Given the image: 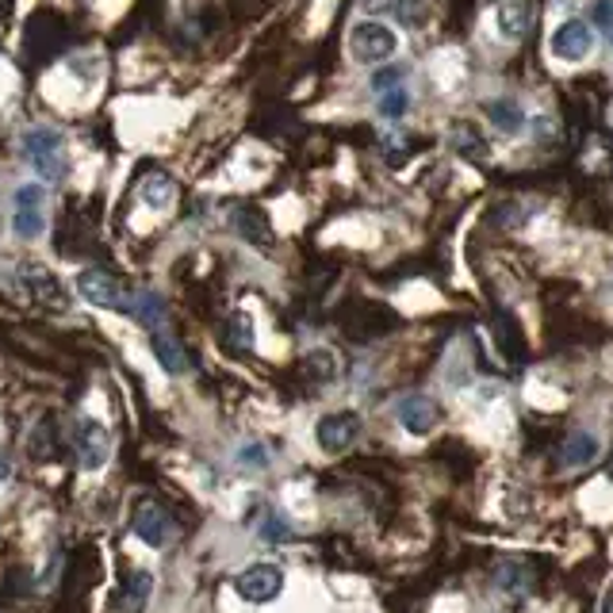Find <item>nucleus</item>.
Masks as SVG:
<instances>
[{
	"label": "nucleus",
	"mask_w": 613,
	"mask_h": 613,
	"mask_svg": "<svg viewBox=\"0 0 613 613\" xmlns=\"http://www.w3.org/2000/svg\"><path fill=\"white\" fill-rule=\"evenodd\" d=\"M399 422L411 434H429V429L442 422V407H437L429 395H407V399L399 403Z\"/></svg>",
	"instance_id": "nucleus-10"
},
{
	"label": "nucleus",
	"mask_w": 613,
	"mask_h": 613,
	"mask_svg": "<svg viewBox=\"0 0 613 613\" xmlns=\"http://www.w3.org/2000/svg\"><path fill=\"white\" fill-rule=\"evenodd\" d=\"M495 583H498V591H506V594H525L533 586V572L525 564H517V560H506V564L495 572Z\"/></svg>",
	"instance_id": "nucleus-19"
},
{
	"label": "nucleus",
	"mask_w": 613,
	"mask_h": 613,
	"mask_svg": "<svg viewBox=\"0 0 613 613\" xmlns=\"http://www.w3.org/2000/svg\"><path fill=\"white\" fill-rule=\"evenodd\" d=\"M235 227L241 230V238H246V241H257L261 249L273 246V227H269V219H265L261 211H254V207H241V211L235 215Z\"/></svg>",
	"instance_id": "nucleus-15"
},
{
	"label": "nucleus",
	"mask_w": 613,
	"mask_h": 613,
	"mask_svg": "<svg viewBox=\"0 0 613 613\" xmlns=\"http://www.w3.org/2000/svg\"><path fill=\"white\" fill-rule=\"evenodd\" d=\"M357 437H360V418L353 411L326 414V418L318 422V445H323L326 453H342V448H349Z\"/></svg>",
	"instance_id": "nucleus-9"
},
{
	"label": "nucleus",
	"mask_w": 613,
	"mask_h": 613,
	"mask_svg": "<svg viewBox=\"0 0 613 613\" xmlns=\"http://www.w3.org/2000/svg\"><path fill=\"white\" fill-rule=\"evenodd\" d=\"M8 476H12V461H8V456L0 453V483H4Z\"/></svg>",
	"instance_id": "nucleus-28"
},
{
	"label": "nucleus",
	"mask_w": 613,
	"mask_h": 613,
	"mask_svg": "<svg viewBox=\"0 0 613 613\" xmlns=\"http://www.w3.org/2000/svg\"><path fill=\"white\" fill-rule=\"evenodd\" d=\"M254 318L246 315V310H235V315L227 318V326H223V342L230 345V349H238V353H246V349H254Z\"/></svg>",
	"instance_id": "nucleus-17"
},
{
	"label": "nucleus",
	"mask_w": 613,
	"mask_h": 613,
	"mask_svg": "<svg viewBox=\"0 0 613 613\" xmlns=\"http://www.w3.org/2000/svg\"><path fill=\"white\" fill-rule=\"evenodd\" d=\"M407 103H411V97H407V89H387V92H379V111H384L387 119H399L403 111H407Z\"/></svg>",
	"instance_id": "nucleus-21"
},
{
	"label": "nucleus",
	"mask_w": 613,
	"mask_h": 613,
	"mask_svg": "<svg viewBox=\"0 0 613 613\" xmlns=\"http://www.w3.org/2000/svg\"><path fill=\"white\" fill-rule=\"evenodd\" d=\"M150 345H154V357H158V365L166 368L169 376L188 373V357H185V349H180V342L172 338L169 330H154V334H150Z\"/></svg>",
	"instance_id": "nucleus-13"
},
{
	"label": "nucleus",
	"mask_w": 613,
	"mask_h": 613,
	"mask_svg": "<svg viewBox=\"0 0 613 613\" xmlns=\"http://www.w3.org/2000/svg\"><path fill=\"white\" fill-rule=\"evenodd\" d=\"M20 280H23V288L31 291L39 304H47V307H62L66 299H62V284L55 280L47 269H39V265H28V269L20 273Z\"/></svg>",
	"instance_id": "nucleus-12"
},
{
	"label": "nucleus",
	"mask_w": 613,
	"mask_h": 613,
	"mask_svg": "<svg viewBox=\"0 0 613 613\" xmlns=\"http://www.w3.org/2000/svg\"><path fill=\"white\" fill-rule=\"evenodd\" d=\"M261 537L273 541V545H280V541L291 537V530H288V522H280V517H269V522H265V530H261Z\"/></svg>",
	"instance_id": "nucleus-24"
},
{
	"label": "nucleus",
	"mask_w": 613,
	"mask_h": 613,
	"mask_svg": "<svg viewBox=\"0 0 613 613\" xmlns=\"http://www.w3.org/2000/svg\"><path fill=\"white\" fill-rule=\"evenodd\" d=\"M610 476H613V456H610Z\"/></svg>",
	"instance_id": "nucleus-29"
},
{
	"label": "nucleus",
	"mask_w": 613,
	"mask_h": 613,
	"mask_svg": "<svg viewBox=\"0 0 613 613\" xmlns=\"http://www.w3.org/2000/svg\"><path fill=\"white\" fill-rule=\"evenodd\" d=\"M456 150H464V154H479V135L472 131V127H461V131H456Z\"/></svg>",
	"instance_id": "nucleus-25"
},
{
	"label": "nucleus",
	"mask_w": 613,
	"mask_h": 613,
	"mask_svg": "<svg viewBox=\"0 0 613 613\" xmlns=\"http://www.w3.org/2000/svg\"><path fill=\"white\" fill-rule=\"evenodd\" d=\"M166 299L158 296V291H135L131 304H127V315L135 318V323H142L146 330H161V323H166Z\"/></svg>",
	"instance_id": "nucleus-11"
},
{
	"label": "nucleus",
	"mask_w": 613,
	"mask_h": 613,
	"mask_svg": "<svg viewBox=\"0 0 613 613\" xmlns=\"http://www.w3.org/2000/svg\"><path fill=\"white\" fill-rule=\"evenodd\" d=\"M23 154L34 166L42 180H62L66 177V146H62V135L50 131V127H34V131L23 135Z\"/></svg>",
	"instance_id": "nucleus-1"
},
{
	"label": "nucleus",
	"mask_w": 613,
	"mask_h": 613,
	"mask_svg": "<svg viewBox=\"0 0 613 613\" xmlns=\"http://www.w3.org/2000/svg\"><path fill=\"white\" fill-rule=\"evenodd\" d=\"M150 586H154L150 575H146V572H135V575H131V586H127V606H131V610H142L146 599H150Z\"/></svg>",
	"instance_id": "nucleus-22"
},
{
	"label": "nucleus",
	"mask_w": 613,
	"mask_h": 613,
	"mask_svg": "<svg viewBox=\"0 0 613 613\" xmlns=\"http://www.w3.org/2000/svg\"><path fill=\"white\" fill-rule=\"evenodd\" d=\"M591 47H594V31L591 23L583 20L560 23L556 34H552V55L564 58V62H583V58L591 55Z\"/></svg>",
	"instance_id": "nucleus-8"
},
{
	"label": "nucleus",
	"mask_w": 613,
	"mask_h": 613,
	"mask_svg": "<svg viewBox=\"0 0 613 613\" xmlns=\"http://www.w3.org/2000/svg\"><path fill=\"white\" fill-rule=\"evenodd\" d=\"M498 31H503L506 39H522V34L530 31V4H525V0L498 4Z\"/></svg>",
	"instance_id": "nucleus-16"
},
{
	"label": "nucleus",
	"mask_w": 613,
	"mask_h": 613,
	"mask_svg": "<svg viewBox=\"0 0 613 613\" xmlns=\"http://www.w3.org/2000/svg\"><path fill=\"white\" fill-rule=\"evenodd\" d=\"M284 586V572L276 564H249L235 580V591L246 602H273Z\"/></svg>",
	"instance_id": "nucleus-7"
},
{
	"label": "nucleus",
	"mask_w": 613,
	"mask_h": 613,
	"mask_svg": "<svg viewBox=\"0 0 613 613\" xmlns=\"http://www.w3.org/2000/svg\"><path fill=\"white\" fill-rule=\"evenodd\" d=\"M73 448H77V461H81V468L97 472V468L108 464V456H111V437H108V429H103L100 422L85 418V422H77Z\"/></svg>",
	"instance_id": "nucleus-6"
},
{
	"label": "nucleus",
	"mask_w": 613,
	"mask_h": 613,
	"mask_svg": "<svg viewBox=\"0 0 613 613\" xmlns=\"http://www.w3.org/2000/svg\"><path fill=\"white\" fill-rule=\"evenodd\" d=\"M142 204L154 207V211H166V207H172V200H177V180L169 177V172H150V177L142 180Z\"/></svg>",
	"instance_id": "nucleus-14"
},
{
	"label": "nucleus",
	"mask_w": 613,
	"mask_h": 613,
	"mask_svg": "<svg viewBox=\"0 0 613 613\" xmlns=\"http://www.w3.org/2000/svg\"><path fill=\"white\" fill-rule=\"evenodd\" d=\"M349 50H353V58H357V62H365V66L387 62V58L395 55V31L384 28V23H376V20H365V23H357V28H353Z\"/></svg>",
	"instance_id": "nucleus-4"
},
{
	"label": "nucleus",
	"mask_w": 613,
	"mask_h": 613,
	"mask_svg": "<svg viewBox=\"0 0 613 613\" xmlns=\"http://www.w3.org/2000/svg\"><path fill=\"white\" fill-rule=\"evenodd\" d=\"M399 81H403V69H399V66H392V69H379V73L373 77V89H376V92L399 89Z\"/></svg>",
	"instance_id": "nucleus-23"
},
{
	"label": "nucleus",
	"mask_w": 613,
	"mask_h": 613,
	"mask_svg": "<svg viewBox=\"0 0 613 613\" xmlns=\"http://www.w3.org/2000/svg\"><path fill=\"white\" fill-rule=\"evenodd\" d=\"M594 23L599 28H613V0H599L594 4Z\"/></svg>",
	"instance_id": "nucleus-26"
},
{
	"label": "nucleus",
	"mask_w": 613,
	"mask_h": 613,
	"mask_svg": "<svg viewBox=\"0 0 613 613\" xmlns=\"http://www.w3.org/2000/svg\"><path fill=\"white\" fill-rule=\"evenodd\" d=\"M594 456H599V442H594L591 434H572L564 442V448H560V461H564L567 468H583Z\"/></svg>",
	"instance_id": "nucleus-18"
},
{
	"label": "nucleus",
	"mask_w": 613,
	"mask_h": 613,
	"mask_svg": "<svg viewBox=\"0 0 613 613\" xmlns=\"http://www.w3.org/2000/svg\"><path fill=\"white\" fill-rule=\"evenodd\" d=\"M138 541H146L150 548H166L172 537H177V525H172L169 511L161 503H154V498H146V503L135 506V517H131Z\"/></svg>",
	"instance_id": "nucleus-5"
},
{
	"label": "nucleus",
	"mask_w": 613,
	"mask_h": 613,
	"mask_svg": "<svg viewBox=\"0 0 613 613\" xmlns=\"http://www.w3.org/2000/svg\"><path fill=\"white\" fill-rule=\"evenodd\" d=\"M77 291H81L85 304L103 307V310H123L127 315V304H131V291L103 269H85L77 276Z\"/></svg>",
	"instance_id": "nucleus-2"
},
{
	"label": "nucleus",
	"mask_w": 613,
	"mask_h": 613,
	"mask_svg": "<svg viewBox=\"0 0 613 613\" xmlns=\"http://www.w3.org/2000/svg\"><path fill=\"white\" fill-rule=\"evenodd\" d=\"M487 116H491V123L498 127V131H517L522 127V111H517V103L511 100H495V103H487Z\"/></svg>",
	"instance_id": "nucleus-20"
},
{
	"label": "nucleus",
	"mask_w": 613,
	"mask_h": 613,
	"mask_svg": "<svg viewBox=\"0 0 613 613\" xmlns=\"http://www.w3.org/2000/svg\"><path fill=\"white\" fill-rule=\"evenodd\" d=\"M12 227L20 238H39L47 227V192L42 185H20L12 200Z\"/></svg>",
	"instance_id": "nucleus-3"
},
{
	"label": "nucleus",
	"mask_w": 613,
	"mask_h": 613,
	"mask_svg": "<svg viewBox=\"0 0 613 613\" xmlns=\"http://www.w3.org/2000/svg\"><path fill=\"white\" fill-rule=\"evenodd\" d=\"M241 464H257V468H265V464H269V456H265L261 445H246V448H241Z\"/></svg>",
	"instance_id": "nucleus-27"
}]
</instances>
